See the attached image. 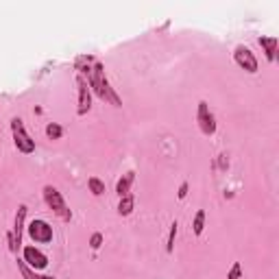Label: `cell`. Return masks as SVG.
<instances>
[{
    "label": "cell",
    "instance_id": "6da1fadb",
    "mask_svg": "<svg viewBox=\"0 0 279 279\" xmlns=\"http://www.w3.org/2000/svg\"><path fill=\"white\" fill-rule=\"evenodd\" d=\"M88 83H90V88L94 90V94L98 96L103 103H109V105H114V107H123L120 96L114 92V88H111L107 77H105L103 63H94L92 72H90V77H88Z\"/></svg>",
    "mask_w": 279,
    "mask_h": 279
},
{
    "label": "cell",
    "instance_id": "7a4b0ae2",
    "mask_svg": "<svg viewBox=\"0 0 279 279\" xmlns=\"http://www.w3.org/2000/svg\"><path fill=\"white\" fill-rule=\"evenodd\" d=\"M44 201H46V205H48L50 210H53L59 218H62V220H65V222L72 220V212L68 210V205H65L62 192H59L57 187H53V186H44Z\"/></svg>",
    "mask_w": 279,
    "mask_h": 279
},
{
    "label": "cell",
    "instance_id": "3957f363",
    "mask_svg": "<svg viewBox=\"0 0 279 279\" xmlns=\"http://www.w3.org/2000/svg\"><path fill=\"white\" fill-rule=\"evenodd\" d=\"M11 133H13V144H16V149L20 151V153H24V155L33 153L35 151V140H31V135L27 133L22 118H13L11 120Z\"/></svg>",
    "mask_w": 279,
    "mask_h": 279
},
{
    "label": "cell",
    "instance_id": "277c9868",
    "mask_svg": "<svg viewBox=\"0 0 279 279\" xmlns=\"http://www.w3.org/2000/svg\"><path fill=\"white\" fill-rule=\"evenodd\" d=\"M27 231H29V238L33 242H37V245H48V242H53V236H55L53 227L46 220H42V218H35V220L29 222Z\"/></svg>",
    "mask_w": 279,
    "mask_h": 279
},
{
    "label": "cell",
    "instance_id": "5b68a950",
    "mask_svg": "<svg viewBox=\"0 0 279 279\" xmlns=\"http://www.w3.org/2000/svg\"><path fill=\"white\" fill-rule=\"evenodd\" d=\"M196 123H199L201 133L205 135H214L216 133V118L210 111V105L205 100H199V109H196Z\"/></svg>",
    "mask_w": 279,
    "mask_h": 279
},
{
    "label": "cell",
    "instance_id": "8992f818",
    "mask_svg": "<svg viewBox=\"0 0 279 279\" xmlns=\"http://www.w3.org/2000/svg\"><path fill=\"white\" fill-rule=\"evenodd\" d=\"M233 62H236L248 74H255L257 68H260L255 55H253L251 48H247V46H236V50H233Z\"/></svg>",
    "mask_w": 279,
    "mask_h": 279
},
{
    "label": "cell",
    "instance_id": "52a82bcc",
    "mask_svg": "<svg viewBox=\"0 0 279 279\" xmlns=\"http://www.w3.org/2000/svg\"><path fill=\"white\" fill-rule=\"evenodd\" d=\"M77 85H79V107H77V114L79 116H85L90 109H92V90H90V83L85 77H77Z\"/></svg>",
    "mask_w": 279,
    "mask_h": 279
},
{
    "label": "cell",
    "instance_id": "ba28073f",
    "mask_svg": "<svg viewBox=\"0 0 279 279\" xmlns=\"http://www.w3.org/2000/svg\"><path fill=\"white\" fill-rule=\"evenodd\" d=\"M22 260L29 264V266L33 268V271H44V268L48 266V257L44 255L39 248H35V247H24V251H22Z\"/></svg>",
    "mask_w": 279,
    "mask_h": 279
},
{
    "label": "cell",
    "instance_id": "9c48e42d",
    "mask_svg": "<svg viewBox=\"0 0 279 279\" xmlns=\"http://www.w3.org/2000/svg\"><path fill=\"white\" fill-rule=\"evenodd\" d=\"M27 212L29 207L27 205H20L18 212H16V225H13V238H16V245L20 248V245H22V231H24V222H27Z\"/></svg>",
    "mask_w": 279,
    "mask_h": 279
},
{
    "label": "cell",
    "instance_id": "30bf717a",
    "mask_svg": "<svg viewBox=\"0 0 279 279\" xmlns=\"http://www.w3.org/2000/svg\"><path fill=\"white\" fill-rule=\"evenodd\" d=\"M260 42V46L264 48V53H266V59L271 63H275V59H277V46H279V39L273 35V37H260L257 39Z\"/></svg>",
    "mask_w": 279,
    "mask_h": 279
},
{
    "label": "cell",
    "instance_id": "8fae6325",
    "mask_svg": "<svg viewBox=\"0 0 279 279\" xmlns=\"http://www.w3.org/2000/svg\"><path fill=\"white\" fill-rule=\"evenodd\" d=\"M133 181H135V172L133 170L124 172V175L118 179V184H116V194H118V196L131 194V186H133Z\"/></svg>",
    "mask_w": 279,
    "mask_h": 279
},
{
    "label": "cell",
    "instance_id": "7c38bea8",
    "mask_svg": "<svg viewBox=\"0 0 279 279\" xmlns=\"http://www.w3.org/2000/svg\"><path fill=\"white\" fill-rule=\"evenodd\" d=\"M16 264H18V271H20V275H22V279H55L53 275H39L37 271H33L31 266H29L24 260H16Z\"/></svg>",
    "mask_w": 279,
    "mask_h": 279
},
{
    "label": "cell",
    "instance_id": "4fadbf2b",
    "mask_svg": "<svg viewBox=\"0 0 279 279\" xmlns=\"http://www.w3.org/2000/svg\"><path fill=\"white\" fill-rule=\"evenodd\" d=\"M135 207V196L133 194H126V196H120V203H118V214L120 216H129Z\"/></svg>",
    "mask_w": 279,
    "mask_h": 279
},
{
    "label": "cell",
    "instance_id": "5bb4252c",
    "mask_svg": "<svg viewBox=\"0 0 279 279\" xmlns=\"http://www.w3.org/2000/svg\"><path fill=\"white\" fill-rule=\"evenodd\" d=\"M203 229H205V210H196L194 218H192V231H194V236H201Z\"/></svg>",
    "mask_w": 279,
    "mask_h": 279
},
{
    "label": "cell",
    "instance_id": "9a60e30c",
    "mask_svg": "<svg viewBox=\"0 0 279 279\" xmlns=\"http://www.w3.org/2000/svg\"><path fill=\"white\" fill-rule=\"evenodd\" d=\"M88 187H90V192H92L94 196L105 194V184L98 179V177H90V179H88Z\"/></svg>",
    "mask_w": 279,
    "mask_h": 279
},
{
    "label": "cell",
    "instance_id": "2e32d148",
    "mask_svg": "<svg viewBox=\"0 0 279 279\" xmlns=\"http://www.w3.org/2000/svg\"><path fill=\"white\" fill-rule=\"evenodd\" d=\"M63 135V126L57 123H48L46 124V138L48 140H59Z\"/></svg>",
    "mask_w": 279,
    "mask_h": 279
},
{
    "label": "cell",
    "instance_id": "e0dca14e",
    "mask_svg": "<svg viewBox=\"0 0 279 279\" xmlns=\"http://www.w3.org/2000/svg\"><path fill=\"white\" fill-rule=\"evenodd\" d=\"M177 229H179V222H172V225H170V231H168V240H166V253H168V255H170V253L172 251H175V238H177Z\"/></svg>",
    "mask_w": 279,
    "mask_h": 279
},
{
    "label": "cell",
    "instance_id": "ac0fdd59",
    "mask_svg": "<svg viewBox=\"0 0 279 279\" xmlns=\"http://www.w3.org/2000/svg\"><path fill=\"white\" fill-rule=\"evenodd\" d=\"M242 277V266L240 262H233V266L229 268V273H227V279H240Z\"/></svg>",
    "mask_w": 279,
    "mask_h": 279
},
{
    "label": "cell",
    "instance_id": "d6986e66",
    "mask_svg": "<svg viewBox=\"0 0 279 279\" xmlns=\"http://www.w3.org/2000/svg\"><path fill=\"white\" fill-rule=\"evenodd\" d=\"M100 245H103V233H100V231L92 233V238H90V247L96 251V248H100Z\"/></svg>",
    "mask_w": 279,
    "mask_h": 279
},
{
    "label": "cell",
    "instance_id": "ffe728a7",
    "mask_svg": "<svg viewBox=\"0 0 279 279\" xmlns=\"http://www.w3.org/2000/svg\"><path fill=\"white\" fill-rule=\"evenodd\" d=\"M7 242H9V251L16 255V253H18V245H16V238H13V231H7Z\"/></svg>",
    "mask_w": 279,
    "mask_h": 279
},
{
    "label": "cell",
    "instance_id": "44dd1931",
    "mask_svg": "<svg viewBox=\"0 0 279 279\" xmlns=\"http://www.w3.org/2000/svg\"><path fill=\"white\" fill-rule=\"evenodd\" d=\"M177 196H179V199H181V201H184V199H186V196H187V184H186V181H184V184H181V186H179V192H177Z\"/></svg>",
    "mask_w": 279,
    "mask_h": 279
}]
</instances>
